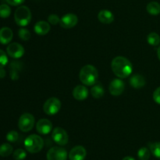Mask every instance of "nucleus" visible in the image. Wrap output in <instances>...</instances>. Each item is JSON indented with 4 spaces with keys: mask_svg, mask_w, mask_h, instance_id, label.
<instances>
[{
    "mask_svg": "<svg viewBox=\"0 0 160 160\" xmlns=\"http://www.w3.org/2000/svg\"><path fill=\"white\" fill-rule=\"evenodd\" d=\"M150 151L146 147H142L138 152V156L140 160H148L150 158Z\"/></svg>",
    "mask_w": 160,
    "mask_h": 160,
    "instance_id": "obj_24",
    "label": "nucleus"
},
{
    "mask_svg": "<svg viewBox=\"0 0 160 160\" xmlns=\"http://www.w3.org/2000/svg\"><path fill=\"white\" fill-rule=\"evenodd\" d=\"M73 96L78 101H83L88 96V90L84 85H78L73 91Z\"/></svg>",
    "mask_w": 160,
    "mask_h": 160,
    "instance_id": "obj_14",
    "label": "nucleus"
},
{
    "mask_svg": "<svg viewBox=\"0 0 160 160\" xmlns=\"http://www.w3.org/2000/svg\"><path fill=\"white\" fill-rule=\"evenodd\" d=\"M14 20L19 26H28L31 20V12L29 8L25 6L17 8L14 13Z\"/></svg>",
    "mask_w": 160,
    "mask_h": 160,
    "instance_id": "obj_4",
    "label": "nucleus"
},
{
    "mask_svg": "<svg viewBox=\"0 0 160 160\" xmlns=\"http://www.w3.org/2000/svg\"><path fill=\"white\" fill-rule=\"evenodd\" d=\"M44 145L43 139L38 135L31 134L24 141V147L30 153H38L42 149Z\"/></svg>",
    "mask_w": 160,
    "mask_h": 160,
    "instance_id": "obj_3",
    "label": "nucleus"
},
{
    "mask_svg": "<svg viewBox=\"0 0 160 160\" xmlns=\"http://www.w3.org/2000/svg\"><path fill=\"white\" fill-rule=\"evenodd\" d=\"M34 125V117L31 113H23L20 116L18 121L19 129L23 132L31 131Z\"/></svg>",
    "mask_w": 160,
    "mask_h": 160,
    "instance_id": "obj_5",
    "label": "nucleus"
},
{
    "mask_svg": "<svg viewBox=\"0 0 160 160\" xmlns=\"http://www.w3.org/2000/svg\"><path fill=\"white\" fill-rule=\"evenodd\" d=\"M149 148L153 156L160 159V142H154L149 144Z\"/></svg>",
    "mask_w": 160,
    "mask_h": 160,
    "instance_id": "obj_25",
    "label": "nucleus"
},
{
    "mask_svg": "<svg viewBox=\"0 0 160 160\" xmlns=\"http://www.w3.org/2000/svg\"><path fill=\"white\" fill-rule=\"evenodd\" d=\"M6 76V71L3 68H0V78H3Z\"/></svg>",
    "mask_w": 160,
    "mask_h": 160,
    "instance_id": "obj_34",
    "label": "nucleus"
},
{
    "mask_svg": "<svg viewBox=\"0 0 160 160\" xmlns=\"http://www.w3.org/2000/svg\"><path fill=\"white\" fill-rule=\"evenodd\" d=\"M111 68L114 74L119 78H127L133 71V66L127 58L117 56L114 58L111 63Z\"/></svg>",
    "mask_w": 160,
    "mask_h": 160,
    "instance_id": "obj_1",
    "label": "nucleus"
},
{
    "mask_svg": "<svg viewBox=\"0 0 160 160\" xmlns=\"http://www.w3.org/2000/svg\"><path fill=\"white\" fill-rule=\"evenodd\" d=\"M146 9L151 15H158L160 13V4L157 2H151L147 5Z\"/></svg>",
    "mask_w": 160,
    "mask_h": 160,
    "instance_id": "obj_20",
    "label": "nucleus"
},
{
    "mask_svg": "<svg viewBox=\"0 0 160 160\" xmlns=\"http://www.w3.org/2000/svg\"><path fill=\"white\" fill-rule=\"evenodd\" d=\"M13 148L9 143H4L0 145V156L2 157H7L12 153Z\"/></svg>",
    "mask_w": 160,
    "mask_h": 160,
    "instance_id": "obj_21",
    "label": "nucleus"
},
{
    "mask_svg": "<svg viewBox=\"0 0 160 160\" xmlns=\"http://www.w3.org/2000/svg\"><path fill=\"white\" fill-rule=\"evenodd\" d=\"M147 42L149 45H152V46H157L160 43V37L157 33H150L148 36H147Z\"/></svg>",
    "mask_w": 160,
    "mask_h": 160,
    "instance_id": "obj_23",
    "label": "nucleus"
},
{
    "mask_svg": "<svg viewBox=\"0 0 160 160\" xmlns=\"http://www.w3.org/2000/svg\"><path fill=\"white\" fill-rule=\"evenodd\" d=\"M91 94L95 98H100L104 95V88L100 83L95 84L91 88Z\"/></svg>",
    "mask_w": 160,
    "mask_h": 160,
    "instance_id": "obj_19",
    "label": "nucleus"
},
{
    "mask_svg": "<svg viewBox=\"0 0 160 160\" xmlns=\"http://www.w3.org/2000/svg\"><path fill=\"white\" fill-rule=\"evenodd\" d=\"M6 2L9 5H11V6H19V5H21L25 0H6Z\"/></svg>",
    "mask_w": 160,
    "mask_h": 160,
    "instance_id": "obj_33",
    "label": "nucleus"
},
{
    "mask_svg": "<svg viewBox=\"0 0 160 160\" xmlns=\"http://www.w3.org/2000/svg\"><path fill=\"white\" fill-rule=\"evenodd\" d=\"M124 82L120 79L116 78L113 79L109 84V90L111 95H114V96H118L123 93V90H124Z\"/></svg>",
    "mask_w": 160,
    "mask_h": 160,
    "instance_id": "obj_10",
    "label": "nucleus"
},
{
    "mask_svg": "<svg viewBox=\"0 0 160 160\" xmlns=\"http://www.w3.org/2000/svg\"><path fill=\"white\" fill-rule=\"evenodd\" d=\"M98 19L101 23L104 24H109L114 20V15L111 11L108 9H102L98 14Z\"/></svg>",
    "mask_w": 160,
    "mask_h": 160,
    "instance_id": "obj_15",
    "label": "nucleus"
},
{
    "mask_svg": "<svg viewBox=\"0 0 160 160\" xmlns=\"http://www.w3.org/2000/svg\"><path fill=\"white\" fill-rule=\"evenodd\" d=\"M36 130L40 134H48L52 130V123L49 120L41 119L36 124Z\"/></svg>",
    "mask_w": 160,
    "mask_h": 160,
    "instance_id": "obj_12",
    "label": "nucleus"
},
{
    "mask_svg": "<svg viewBox=\"0 0 160 160\" xmlns=\"http://www.w3.org/2000/svg\"><path fill=\"white\" fill-rule=\"evenodd\" d=\"M78 22V18L75 14L68 13L64 15L60 19V26L65 29L72 28L77 25Z\"/></svg>",
    "mask_w": 160,
    "mask_h": 160,
    "instance_id": "obj_11",
    "label": "nucleus"
},
{
    "mask_svg": "<svg viewBox=\"0 0 160 160\" xmlns=\"http://www.w3.org/2000/svg\"><path fill=\"white\" fill-rule=\"evenodd\" d=\"M18 35L21 40L28 41L31 38V33L26 28H20L18 31Z\"/></svg>",
    "mask_w": 160,
    "mask_h": 160,
    "instance_id": "obj_28",
    "label": "nucleus"
},
{
    "mask_svg": "<svg viewBox=\"0 0 160 160\" xmlns=\"http://www.w3.org/2000/svg\"><path fill=\"white\" fill-rule=\"evenodd\" d=\"M61 109V102L57 98H50L43 106V110L47 115L52 116L58 113Z\"/></svg>",
    "mask_w": 160,
    "mask_h": 160,
    "instance_id": "obj_6",
    "label": "nucleus"
},
{
    "mask_svg": "<svg viewBox=\"0 0 160 160\" xmlns=\"http://www.w3.org/2000/svg\"><path fill=\"white\" fill-rule=\"evenodd\" d=\"M11 13V9L8 5H0V17L1 18H7Z\"/></svg>",
    "mask_w": 160,
    "mask_h": 160,
    "instance_id": "obj_26",
    "label": "nucleus"
},
{
    "mask_svg": "<svg viewBox=\"0 0 160 160\" xmlns=\"http://www.w3.org/2000/svg\"><path fill=\"white\" fill-rule=\"evenodd\" d=\"M87 152L83 146L78 145L70 150L69 153V159L70 160H84L85 159Z\"/></svg>",
    "mask_w": 160,
    "mask_h": 160,
    "instance_id": "obj_13",
    "label": "nucleus"
},
{
    "mask_svg": "<svg viewBox=\"0 0 160 160\" xmlns=\"http://www.w3.org/2000/svg\"><path fill=\"white\" fill-rule=\"evenodd\" d=\"M27 153L26 152L21 148H18V149L15 150L12 153V157L15 160H23L26 158Z\"/></svg>",
    "mask_w": 160,
    "mask_h": 160,
    "instance_id": "obj_27",
    "label": "nucleus"
},
{
    "mask_svg": "<svg viewBox=\"0 0 160 160\" xmlns=\"http://www.w3.org/2000/svg\"><path fill=\"white\" fill-rule=\"evenodd\" d=\"M52 140L56 142L57 145L63 146L68 143L69 137L67 131L62 128H56L52 133Z\"/></svg>",
    "mask_w": 160,
    "mask_h": 160,
    "instance_id": "obj_7",
    "label": "nucleus"
},
{
    "mask_svg": "<svg viewBox=\"0 0 160 160\" xmlns=\"http://www.w3.org/2000/svg\"><path fill=\"white\" fill-rule=\"evenodd\" d=\"M13 33L12 30L9 28H2L0 29V43L2 45L9 44L12 41Z\"/></svg>",
    "mask_w": 160,
    "mask_h": 160,
    "instance_id": "obj_16",
    "label": "nucleus"
},
{
    "mask_svg": "<svg viewBox=\"0 0 160 160\" xmlns=\"http://www.w3.org/2000/svg\"><path fill=\"white\" fill-rule=\"evenodd\" d=\"M8 63V57L3 50L0 49V68H3Z\"/></svg>",
    "mask_w": 160,
    "mask_h": 160,
    "instance_id": "obj_30",
    "label": "nucleus"
},
{
    "mask_svg": "<svg viewBox=\"0 0 160 160\" xmlns=\"http://www.w3.org/2000/svg\"><path fill=\"white\" fill-rule=\"evenodd\" d=\"M123 160H135L133 157H131V156H127V157L123 158Z\"/></svg>",
    "mask_w": 160,
    "mask_h": 160,
    "instance_id": "obj_35",
    "label": "nucleus"
},
{
    "mask_svg": "<svg viewBox=\"0 0 160 160\" xmlns=\"http://www.w3.org/2000/svg\"><path fill=\"white\" fill-rule=\"evenodd\" d=\"M153 99L157 104L160 105V87L158 88L153 93Z\"/></svg>",
    "mask_w": 160,
    "mask_h": 160,
    "instance_id": "obj_32",
    "label": "nucleus"
},
{
    "mask_svg": "<svg viewBox=\"0 0 160 160\" xmlns=\"http://www.w3.org/2000/svg\"><path fill=\"white\" fill-rule=\"evenodd\" d=\"M98 78L97 69L92 65H85L81 68L79 73V78L83 84L92 86L96 84Z\"/></svg>",
    "mask_w": 160,
    "mask_h": 160,
    "instance_id": "obj_2",
    "label": "nucleus"
},
{
    "mask_svg": "<svg viewBox=\"0 0 160 160\" xmlns=\"http://www.w3.org/2000/svg\"><path fill=\"white\" fill-rule=\"evenodd\" d=\"M20 63L17 62H12L10 64V77L12 80L16 81L19 78V70H20Z\"/></svg>",
    "mask_w": 160,
    "mask_h": 160,
    "instance_id": "obj_22",
    "label": "nucleus"
},
{
    "mask_svg": "<svg viewBox=\"0 0 160 160\" xmlns=\"http://www.w3.org/2000/svg\"><path fill=\"white\" fill-rule=\"evenodd\" d=\"M145 79L140 74H134L130 79V84L134 88H142L145 85Z\"/></svg>",
    "mask_w": 160,
    "mask_h": 160,
    "instance_id": "obj_18",
    "label": "nucleus"
},
{
    "mask_svg": "<svg viewBox=\"0 0 160 160\" xmlns=\"http://www.w3.org/2000/svg\"><path fill=\"white\" fill-rule=\"evenodd\" d=\"M48 20L52 25H56L60 23V18L59 17V16L56 15V14H51L48 16Z\"/></svg>",
    "mask_w": 160,
    "mask_h": 160,
    "instance_id": "obj_31",
    "label": "nucleus"
},
{
    "mask_svg": "<svg viewBox=\"0 0 160 160\" xmlns=\"http://www.w3.org/2000/svg\"><path fill=\"white\" fill-rule=\"evenodd\" d=\"M67 152L62 147H52L47 152V160H67Z\"/></svg>",
    "mask_w": 160,
    "mask_h": 160,
    "instance_id": "obj_8",
    "label": "nucleus"
},
{
    "mask_svg": "<svg viewBox=\"0 0 160 160\" xmlns=\"http://www.w3.org/2000/svg\"><path fill=\"white\" fill-rule=\"evenodd\" d=\"M157 55H158V58H159V59L160 60V46L157 49Z\"/></svg>",
    "mask_w": 160,
    "mask_h": 160,
    "instance_id": "obj_36",
    "label": "nucleus"
},
{
    "mask_svg": "<svg viewBox=\"0 0 160 160\" xmlns=\"http://www.w3.org/2000/svg\"><path fill=\"white\" fill-rule=\"evenodd\" d=\"M34 32L38 35H45L50 31V25L46 21H38L34 27Z\"/></svg>",
    "mask_w": 160,
    "mask_h": 160,
    "instance_id": "obj_17",
    "label": "nucleus"
},
{
    "mask_svg": "<svg viewBox=\"0 0 160 160\" xmlns=\"http://www.w3.org/2000/svg\"><path fill=\"white\" fill-rule=\"evenodd\" d=\"M6 52L10 57L13 58V59H19L23 56L25 51L23 47L20 44L13 42V43H10L8 45Z\"/></svg>",
    "mask_w": 160,
    "mask_h": 160,
    "instance_id": "obj_9",
    "label": "nucleus"
},
{
    "mask_svg": "<svg viewBox=\"0 0 160 160\" xmlns=\"http://www.w3.org/2000/svg\"><path fill=\"white\" fill-rule=\"evenodd\" d=\"M19 138V134L15 131H11L6 134V140L9 142H16Z\"/></svg>",
    "mask_w": 160,
    "mask_h": 160,
    "instance_id": "obj_29",
    "label": "nucleus"
}]
</instances>
